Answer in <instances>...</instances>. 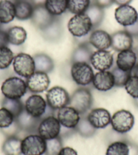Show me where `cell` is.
I'll return each instance as SVG.
<instances>
[{
    "instance_id": "6da1fadb",
    "label": "cell",
    "mask_w": 138,
    "mask_h": 155,
    "mask_svg": "<svg viewBox=\"0 0 138 155\" xmlns=\"http://www.w3.org/2000/svg\"><path fill=\"white\" fill-rule=\"evenodd\" d=\"M93 101L91 91L87 88L80 87L72 94L68 106L75 109L80 115H84L92 107Z\"/></svg>"
},
{
    "instance_id": "7a4b0ae2",
    "label": "cell",
    "mask_w": 138,
    "mask_h": 155,
    "mask_svg": "<svg viewBox=\"0 0 138 155\" xmlns=\"http://www.w3.org/2000/svg\"><path fill=\"white\" fill-rule=\"evenodd\" d=\"M27 90V83L20 78L12 76L3 82L1 91L5 97L20 99L25 95Z\"/></svg>"
},
{
    "instance_id": "3957f363",
    "label": "cell",
    "mask_w": 138,
    "mask_h": 155,
    "mask_svg": "<svg viewBox=\"0 0 138 155\" xmlns=\"http://www.w3.org/2000/svg\"><path fill=\"white\" fill-rule=\"evenodd\" d=\"M93 25L87 15H74L68 23V29L74 37L81 38L86 36L92 31Z\"/></svg>"
},
{
    "instance_id": "277c9868",
    "label": "cell",
    "mask_w": 138,
    "mask_h": 155,
    "mask_svg": "<svg viewBox=\"0 0 138 155\" xmlns=\"http://www.w3.org/2000/svg\"><path fill=\"white\" fill-rule=\"evenodd\" d=\"M110 124L115 132L120 134H127L130 131L134 126V116L128 110H118L112 115Z\"/></svg>"
},
{
    "instance_id": "5b68a950",
    "label": "cell",
    "mask_w": 138,
    "mask_h": 155,
    "mask_svg": "<svg viewBox=\"0 0 138 155\" xmlns=\"http://www.w3.org/2000/svg\"><path fill=\"white\" fill-rule=\"evenodd\" d=\"M46 150V140L39 134H29L22 140L23 155H43Z\"/></svg>"
},
{
    "instance_id": "8992f818",
    "label": "cell",
    "mask_w": 138,
    "mask_h": 155,
    "mask_svg": "<svg viewBox=\"0 0 138 155\" xmlns=\"http://www.w3.org/2000/svg\"><path fill=\"white\" fill-rule=\"evenodd\" d=\"M71 75L73 81L79 86H87L92 83L94 73L89 63H72Z\"/></svg>"
},
{
    "instance_id": "52a82bcc",
    "label": "cell",
    "mask_w": 138,
    "mask_h": 155,
    "mask_svg": "<svg viewBox=\"0 0 138 155\" xmlns=\"http://www.w3.org/2000/svg\"><path fill=\"white\" fill-rule=\"evenodd\" d=\"M14 71L18 76L27 78L35 71L33 57L24 52L16 55L12 62Z\"/></svg>"
},
{
    "instance_id": "ba28073f",
    "label": "cell",
    "mask_w": 138,
    "mask_h": 155,
    "mask_svg": "<svg viewBox=\"0 0 138 155\" xmlns=\"http://www.w3.org/2000/svg\"><path fill=\"white\" fill-rule=\"evenodd\" d=\"M71 96L67 90L58 86L51 88L46 94V102L48 106L54 110H58L67 106Z\"/></svg>"
},
{
    "instance_id": "9c48e42d",
    "label": "cell",
    "mask_w": 138,
    "mask_h": 155,
    "mask_svg": "<svg viewBox=\"0 0 138 155\" xmlns=\"http://www.w3.org/2000/svg\"><path fill=\"white\" fill-rule=\"evenodd\" d=\"M61 124L54 116L41 119L38 127L37 134L44 140H48L59 136Z\"/></svg>"
},
{
    "instance_id": "30bf717a",
    "label": "cell",
    "mask_w": 138,
    "mask_h": 155,
    "mask_svg": "<svg viewBox=\"0 0 138 155\" xmlns=\"http://www.w3.org/2000/svg\"><path fill=\"white\" fill-rule=\"evenodd\" d=\"M27 86L28 90L33 93H40L48 90L50 84V80L48 74L35 71L27 78Z\"/></svg>"
},
{
    "instance_id": "8fae6325",
    "label": "cell",
    "mask_w": 138,
    "mask_h": 155,
    "mask_svg": "<svg viewBox=\"0 0 138 155\" xmlns=\"http://www.w3.org/2000/svg\"><path fill=\"white\" fill-rule=\"evenodd\" d=\"M113 63V54L107 50H98L93 52L90 61V64L99 71H108L112 67Z\"/></svg>"
},
{
    "instance_id": "7c38bea8",
    "label": "cell",
    "mask_w": 138,
    "mask_h": 155,
    "mask_svg": "<svg viewBox=\"0 0 138 155\" xmlns=\"http://www.w3.org/2000/svg\"><path fill=\"white\" fill-rule=\"evenodd\" d=\"M114 18L118 24L126 27L136 23L138 19V13L130 5H118L115 10Z\"/></svg>"
},
{
    "instance_id": "4fadbf2b",
    "label": "cell",
    "mask_w": 138,
    "mask_h": 155,
    "mask_svg": "<svg viewBox=\"0 0 138 155\" xmlns=\"http://www.w3.org/2000/svg\"><path fill=\"white\" fill-rule=\"evenodd\" d=\"M48 106L46 100L37 94H34L29 97L24 104V110L29 114L35 118L43 117Z\"/></svg>"
},
{
    "instance_id": "5bb4252c",
    "label": "cell",
    "mask_w": 138,
    "mask_h": 155,
    "mask_svg": "<svg viewBox=\"0 0 138 155\" xmlns=\"http://www.w3.org/2000/svg\"><path fill=\"white\" fill-rule=\"evenodd\" d=\"M56 118L61 126L74 129L81 118V115L73 107L67 106L58 110Z\"/></svg>"
},
{
    "instance_id": "9a60e30c",
    "label": "cell",
    "mask_w": 138,
    "mask_h": 155,
    "mask_svg": "<svg viewBox=\"0 0 138 155\" xmlns=\"http://www.w3.org/2000/svg\"><path fill=\"white\" fill-rule=\"evenodd\" d=\"M41 120V118H35L24 110L17 117L15 118V121L20 128L21 131L26 132L29 134H37L38 127Z\"/></svg>"
},
{
    "instance_id": "2e32d148",
    "label": "cell",
    "mask_w": 138,
    "mask_h": 155,
    "mask_svg": "<svg viewBox=\"0 0 138 155\" xmlns=\"http://www.w3.org/2000/svg\"><path fill=\"white\" fill-rule=\"evenodd\" d=\"M88 120L96 129L106 128L110 124L111 115L108 110L102 107L91 110L87 116Z\"/></svg>"
},
{
    "instance_id": "e0dca14e",
    "label": "cell",
    "mask_w": 138,
    "mask_h": 155,
    "mask_svg": "<svg viewBox=\"0 0 138 155\" xmlns=\"http://www.w3.org/2000/svg\"><path fill=\"white\" fill-rule=\"evenodd\" d=\"M56 16H54L49 13L44 5L34 6L33 12L31 18L33 25L38 29L41 30L48 26L54 20Z\"/></svg>"
},
{
    "instance_id": "ac0fdd59",
    "label": "cell",
    "mask_w": 138,
    "mask_h": 155,
    "mask_svg": "<svg viewBox=\"0 0 138 155\" xmlns=\"http://www.w3.org/2000/svg\"><path fill=\"white\" fill-rule=\"evenodd\" d=\"M111 47L118 52L130 50L133 46V37L125 30L114 33L111 35Z\"/></svg>"
},
{
    "instance_id": "d6986e66",
    "label": "cell",
    "mask_w": 138,
    "mask_h": 155,
    "mask_svg": "<svg viewBox=\"0 0 138 155\" xmlns=\"http://www.w3.org/2000/svg\"><path fill=\"white\" fill-rule=\"evenodd\" d=\"M92 84L96 89L102 92H106L114 87V76L111 71H98L94 74Z\"/></svg>"
},
{
    "instance_id": "ffe728a7",
    "label": "cell",
    "mask_w": 138,
    "mask_h": 155,
    "mask_svg": "<svg viewBox=\"0 0 138 155\" xmlns=\"http://www.w3.org/2000/svg\"><path fill=\"white\" fill-rule=\"evenodd\" d=\"M41 36L49 42L59 41L63 35V27L60 21L57 17L45 28L40 30Z\"/></svg>"
},
{
    "instance_id": "44dd1931",
    "label": "cell",
    "mask_w": 138,
    "mask_h": 155,
    "mask_svg": "<svg viewBox=\"0 0 138 155\" xmlns=\"http://www.w3.org/2000/svg\"><path fill=\"white\" fill-rule=\"evenodd\" d=\"M137 56L133 50H127L118 52L117 57V67L126 71H131L137 63Z\"/></svg>"
},
{
    "instance_id": "7402d4cb",
    "label": "cell",
    "mask_w": 138,
    "mask_h": 155,
    "mask_svg": "<svg viewBox=\"0 0 138 155\" xmlns=\"http://www.w3.org/2000/svg\"><path fill=\"white\" fill-rule=\"evenodd\" d=\"M111 35L104 30H94L89 37V43L98 50H107L111 47Z\"/></svg>"
},
{
    "instance_id": "603a6c76",
    "label": "cell",
    "mask_w": 138,
    "mask_h": 155,
    "mask_svg": "<svg viewBox=\"0 0 138 155\" xmlns=\"http://www.w3.org/2000/svg\"><path fill=\"white\" fill-rule=\"evenodd\" d=\"M89 45V41L79 44L72 53L71 63H86L90 64L91 57L93 52Z\"/></svg>"
},
{
    "instance_id": "cb8c5ba5",
    "label": "cell",
    "mask_w": 138,
    "mask_h": 155,
    "mask_svg": "<svg viewBox=\"0 0 138 155\" xmlns=\"http://www.w3.org/2000/svg\"><path fill=\"white\" fill-rule=\"evenodd\" d=\"M35 71L48 74L54 69V62L52 58L45 53H37L33 57Z\"/></svg>"
},
{
    "instance_id": "d4e9b609",
    "label": "cell",
    "mask_w": 138,
    "mask_h": 155,
    "mask_svg": "<svg viewBox=\"0 0 138 155\" xmlns=\"http://www.w3.org/2000/svg\"><path fill=\"white\" fill-rule=\"evenodd\" d=\"M16 18L20 21H26L31 18L34 5L30 0H17L14 2Z\"/></svg>"
},
{
    "instance_id": "484cf974",
    "label": "cell",
    "mask_w": 138,
    "mask_h": 155,
    "mask_svg": "<svg viewBox=\"0 0 138 155\" xmlns=\"http://www.w3.org/2000/svg\"><path fill=\"white\" fill-rule=\"evenodd\" d=\"M16 17L14 3L10 0L0 1V23L8 24Z\"/></svg>"
},
{
    "instance_id": "4316f807",
    "label": "cell",
    "mask_w": 138,
    "mask_h": 155,
    "mask_svg": "<svg viewBox=\"0 0 138 155\" xmlns=\"http://www.w3.org/2000/svg\"><path fill=\"white\" fill-rule=\"evenodd\" d=\"M20 140L18 136L6 137L2 146L4 155H22Z\"/></svg>"
},
{
    "instance_id": "83f0119b",
    "label": "cell",
    "mask_w": 138,
    "mask_h": 155,
    "mask_svg": "<svg viewBox=\"0 0 138 155\" xmlns=\"http://www.w3.org/2000/svg\"><path fill=\"white\" fill-rule=\"evenodd\" d=\"M8 42L14 46L23 44L27 38V33L23 27L14 26L10 28L7 31Z\"/></svg>"
},
{
    "instance_id": "f1b7e54d",
    "label": "cell",
    "mask_w": 138,
    "mask_h": 155,
    "mask_svg": "<svg viewBox=\"0 0 138 155\" xmlns=\"http://www.w3.org/2000/svg\"><path fill=\"white\" fill-rule=\"evenodd\" d=\"M85 14L88 16L91 20L93 28H96L100 25L102 23L104 18V8L99 6L95 3L90 4Z\"/></svg>"
},
{
    "instance_id": "f546056e",
    "label": "cell",
    "mask_w": 138,
    "mask_h": 155,
    "mask_svg": "<svg viewBox=\"0 0 138 155\" xmlns=\"http://www.w3.org/2000/svg\"><path fill=\"white\" fill-rule=\"evenodd\" d=\"M81 116L78 124L74 128L76 133L83 137L89 138L93 137L97 132V129L91 124L87 116H85L84 115Z\"/></svg>"
},
{
    "instance_id": "4dcf8cb0",
    "label": "cell",
    "mask_w": 138,
    "mask_h": 155,
    "mask_svg": "<svg viewBox=\"0 0 138 155\" xmlns=\"http://www.w3.org/2000/svg\"><path fill=\"white\" fill-rule=\"evenodd\" d=\"M46 10L54 16L62 15L67 10V0H46L45 2Z\"/></svg>"
},
{
    "instance_id": "1f68e13d",
    "label": "cell",
    "mask_w": 138,
    "mask_h": 155,
    "mask_svg": "<svg viewBox=\"0 0 138 155\" xmlns=\"http://www.w3.org/2000/svg\"><path fill=\"white\" fill-rule=\"evenodd\" d=\"M2 107L8 110L15 118L24 110V106L20 99H10L7 97L3 99Z\"/></svg>"
},
{
    "instance_id": "d6a6232c",
    "label": "cell",
    "mask_w": 138,
    "mask_h": 155,
    "mask_svg": "<svg viewBox=\"0 0 138 155\" xmlns=\"http://www.w3.org/2000/svg\"><path fill=\"white\" fill-rule=\"evenodd\" d=\"M106 155H129V146L125 141H116L108 145Z\"/></svg>"
},
{
    "instance_id": "836d02e7",
    "label": "cell",
    "mask_w": 138,
    "mask_h": 155,
    "mask_svg": "<svg viewBox=\"0 0 138 155\" xmlns=\"http://www.w3.org/2000/svg\"><path fill=\"white\" fill-rule=\"evenodd\" d=\"M67 10L74 15L83 14L91 4V0H67Z\"/></svg>"
},
{
    "instance_id": "e575fe53",
    "label": "cell",
    "mask_w": 138,
    "mask_h": 155,
    "mask_svg": "<svg viewBox=\"0 0 138 155\" xmlns=\"http://www.w3.org/2000/svg\"><path fill=\"white\" fill-rule=\"evenodd\" d=\"M14 53L8 46L0 47V70H7L13 62Z\"/></svg>"
},
{
    "instance_id": "d590c367",
    "label": "cell",
    "mask_w": 138,
    "mask_h": 155,
    "mask_svg": "<svg viewBox=\"0 0 138 155\" xmlns=\"http://www.w3.org/2000/svg\"><path fill=\"white\" fill-rule=\"evenodd\" d=\"M112 74L114 76V86L117 87H125L126 82L131 76V71H126L117 67L113 68Z\"/></svg>"
},
{
    "instance_id": "8d00e7d4",
    "label": "cell",
    "mask_w": 138,
    "mask_h": 155,
    "mask_svg": "<svg viewBox=\"0 0 138 155\" xmlns=\"http://www.w3.org/2000/svg\"><path fill=\"white\" fill-rule=\"evenodd\" d=\"M63 148L62 139L57 137L51 140H46L45 155H58L60 151Z\"/></svg>"
},
{
    "instance_id": "74e56055",
    "label": "cell",
    "mask_w": 138,
    "mask_h": 155,
    "mask_svg": "<svg viewBox=\"0 0 138 155\" xmlns=\"http://www.w3.org/2000/svg\"><path fill=\"white\" fill-rule=\"evenodd\" d=\"M125 88L133 99H138V77L131 75L125 85Z\"/></svg>"
},
{
    "instance_id": "f35d334b",
    "label": "cell",
    "mask_w": 138,
    "mask_h": 155,
    "mask_svg": "<svg viewBox=\"0 0 138 155\" xmlns=\"http://www.w3.org/2000/svg\"><path fill=\"white\" fill-rule=\"evenodd\" d=\"M15 120V117L10 112L4 107L0 108V129L11 125Z\"/></svg>"
},
{
    "instance_id": "ab89813d",
    "label": "cell",
    "mask_w": 138,
    "mask_h": 155,
    "mask_svg": "<svg viewBox=\"0 0 138 155\" xmlns=\"http://www.w3.org/2000/svg\"><path fill=\"white\" fill-rule=\"evenodd\" d=\"M0 130H1L2 134H4L6 137L17 136L18 134H19V132L21 131L15 120L14 121V123L9 127H5V128L0 129Z\"/></svg>"
},
{
    "instance_id": "60d3db41",
    "label": "cell",
    "mask_w": 138,
    "mask_h": 155,
    "mask_svg": "<svg viewBox=\"0 0 138 155\" xmlns=\"http://www.w3.org/2000/svg\"><path fill=\"white\" fill-rule=\"evenodd\" d=\"M125 30L133 38H138V19L133 25L125 27Z\"/></svg>"
},
{
    "instance_id": "b9f144b4",
    "label": "cell",
    "mask_w": 138,
    "mask_h": 155,
    "mask_svg": "<svg viewBox=\"0 0 138 155\" xmlns=\"http://www.w3.org/2000/svg\"><path fill=\"white\" fill-rule=\"evenodd\" d=\"M74 133H76V131L74 129H69V128H67V127H64L61 126L59 137H60L62 139H63V137H67L71 136V135H73Z\"/></svg>"
},
{
    "instance_id": "7bdbcfd3",
    "label": "cell",
    "mask_w": 138,
    "mask_h": 155,
    "mask_svg": "<svg viewBox=\"0 0 138 155\" xmlns=\"http://www.w3.org/2000/svg\"><path fill=\"white\" fill-rule=\"evenodd\" d=\"M8 42V38L7 35V31L0 29V47L7 46Z\"/></svg>"
},
{
    "instance_id": "ee69618b",
    "label": "cell",
    "mask_w": 138,
    "mask_h": 155,
    "mask_svg": "<svg viewBox=\"0 0 138 155\" xmlns=\"http://www.w3.org/2000/svg\"><path fill=\"white\" fill-rule=\"evenodd\" d=\"M58 155H78L77 152L71 147H63Z\"/></svg>"
},
{
    "instance_id": "f6af8a7d",
    "label": "cell",
    "mask_w": 138,
    "mask_h": 155,
    "mask_svg": "<svg viewBox=\"0 0 138 155\" xmlns=\"http://www.w3.org/2000/svg\"><path fill=\"white\" fill-rule=\"evenodd\" d=\"M129 155H138V145L133 142H128Z\"/></svg>"
},
{
    "instance_id": "bcb514c9",
    "label": "cell",
    "mask_w": 138,
    "mask_h": 155,
    "mask_svg": "<svg viewBox=\"0 0 138 155\" xmlns=\"http://www.w3.org/2000/svg\"><path fill=\"white\" fill-rule=\"evenodd\" d=\"M114 3V0H95V4L103 8H108Z\"/></svg>"
},
{
    "instance_id": "7dc6e473",
    "label": "cell",
    "mask_w": 138,
    "mask_h": 155,
    "mask_svg": "<svg viewBox=\"0 0 138 155\" xmlns=\"http://www.w3.org/2000/svg\"><path fill=\"white\" fill-rule=\"evenodd\" d=\"M132 0H114V3L118 5H129Z\"/></svg>"
},
{
    "instance_id": "c3c4849f",
    "label": "cell",
    "mask_w": 138,
    "mask_h": 155,
    "mask_svg": "<svg viewBox=\"0 0 138 155\" xmlns=\"http://www.w3.org/2000/svg\"><path fill=\"white\" fill-rule=\"evenodd\" d=\"M31 2L33 4L34 6H37V5H44L46 0H30Z\"/></svg>"
},
{
    "instance_id": "681fc988",
    "label": "cell",
    "mask_w": 138,
    "mask_h": 155,
    "mask_svg": "<svg viewBox=\"0 0 138 155\" xmlns=\"http://www.w3.org/2000/svg\"><path fill=\"white\" fill-rule=\"evenodd\" d=\"M131 75L138 77V63L136 65L134 68L131 71Z\"/></svg>"
},
{
    "instance_id": "f907efd6",
    "label": "cell",
    "mask_w": 138,
    "mask_h": 155,
    "mask_svg": "<svg viewBox=\"0 0 138 155\" xmlns=\"http://www.w3.org/2000/svg\"><path fill=\"white\" fill-rule=\"evenodd\" d=\"M7 71L6 70H0V80H2L7 76Z\"/></svg>"
},
{
    "instance_id": "816d5d0a",
    "label": "cell",
    "mask_w": 138,
    "mask_h": 155,
    "mask_svg": "<svg viewBox=\"0 0 138 155\" xmlns=\"http://www.w3.org/2000/svg\"><path fill=\"white\" fill-rule=\"evenodd\" d=\"M133 103L137 107H138V99H133Z\"/></svg>"
},
{
    "instance_id": "f5cc1de1",
    "label": "cell",
    "mask_w": 138,
    "mask_h": 155,
    "mask_svg": "<svg viewBox=\"0 0 138 155\" xmlns=\"http://www.w3.org/2000/svg\"><path fill=\"white\" fill-rule=\"evenodd\" d=\"M136 54H138V48H137V53Z\"/></svg>"
},
{
    "instance_id": "db71d44e",
    "label": "cell",
    "mask_w": 138,
    "mask_h": 155,
    "mask_svg": "<svg viewBox=\"0 0 138 155\" xmlns=\"http://www.w3.org/2000/svg\"><path fill=\"white\" fill-rule=\"evenodd\" d=\"M14 1H17V0H14Z\"/></svg>"
}]
</instances>
